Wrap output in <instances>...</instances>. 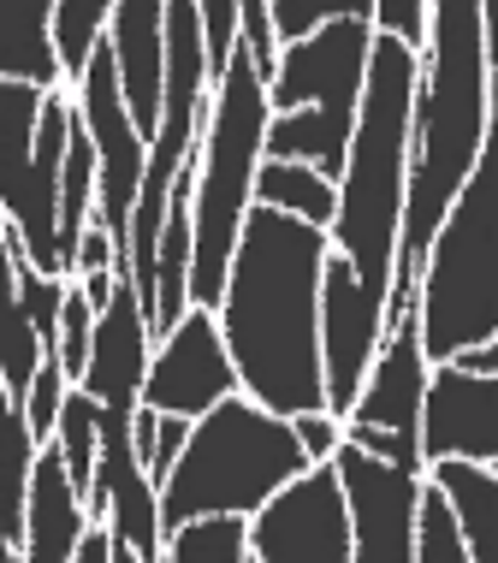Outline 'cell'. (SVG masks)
<instances>
[{"instance_id": "cell-1", "label": "cell", "mask_w": 498, "mask_h": 563, "mask_svg": "<svg viewBox=\"0 0 498 563\" xmlns=\"http://www.w3.org/2000/svg\"><path fill=\"white\" fill-rule=\"evenodd\" d=\"M321 267L327 232L250 202L220 291V339L237 391L267 416H327L321 379Z\"/></svg>"}, {"instance_id": "cell-2", "label": "cell", "mask_w": 498, "mask_h": 563, "mask_svg": "<svg viewBox=\"0 0 498 563\" xmlns=\"http://www.w3.org/2000/svg\"><path fill=\"white\" fill-rule=\"evenodd\" d=\"M493 113L498 71L487 7L480 0H428V42H421L410 89V173H403V225L386 314L416 309V273L428 262V243L440 232L445 208L469 185L475 161L487 155Z\"/></svg>"}, {"instance_id": "cell-3", "label": "cell", "mask_w": 498, "mask_h": 563, "mask_svg": "<svg viewBox=\"0 0 498 563\" xmlns=\"http://www.w3.org/2000/svg\"><path fill=\"white\" fill-rule=\"evenodd\" d=\"M303 468H314L303 445H297L291 421L267 416L262 404H250L244 391H232L214 404L202 421H190V439L178 451V463L166 468L155 486L161 534L185 522H208V516H237L250 522L279 486H291Z\"/></svg>"}, {"instance_id": "cell-4", "label": "cell", "mask_w": 498, "mask_h": 563, "mask_svg": "<svg viewBox=\"0 0 498 563\" xmlns=\"http://www.w3.org/2000/svg\"><path fill=\"white\" fill-rule=\"evenodd\" d=\"M267 136V78L255 71L250 48L237 42L225 71L208 89L202 148H196V185H190V302L220 309L232 250L255 202V166Z\"/></svg>"}, {"instance_id": "cell-5", "label": "cell", "mask_w": 498, "mask_h": 563, "mask_svg": "<svg viewBox=\"0 0 498 563\" xmlns=\"http://www.w3.org/2000/svg\"><path fill=\"white\" fill-rule=\"evenodd\" d=\"M368 19H327L303 42H285L274 78H267L262 161H303L339 185L344 148L356 131L362 78H368Z\"/></svg>"}, {"instance_id": "cell-6", "label": "cell", "mask_w": 498, "mask_h": 563, "mask_svg": "<svg viewBox=\"0 0 498 563\" xmlns=\"http://www.w3.org/2000/svg\"><path fill=\"white\" fill-rule=\"evenodd\" d=\"M493 255H498V190H493V143L475 161L469 185L445 208L428 262L416 273V339L428 368H445L463 350L498 344L493 321Z\"/></svg>"}, {"instance_id": "cell-7", "label": "cell", "mask_w": 498, "mask_h": 563, "mask_svg": "<svg viewBox=\"0 0 498 563\" xmlns=\"http://www.w3.org/2000/svg\"><path fill=\"white\" fill-rule=\"evenodd\" d=\"M71 89H36L0 78V220L30 267L48 279H66L59 267V166L71 136Z\"/></svg>"}, {"instance_id": "cell-8", "label": "cell", "mask_w": 498, "mask_h": 563, "mask_svg": "<svg viewBox=\"0 0 498 563\" xmlns=\"http://www.w3.org/2000/svg\"><path fill=\"white\" fill-rule=\"evenodd\" d=\"M71 108H78L89 143H96V214L108 225L119 250V279H125V243H131V214H137L143 166H148V136L137 131V119L125 108L119 59L108 48V36L89 48L84 71L71 78Z\"/></svg>"}, {"instance_id": "cell-9", "label": "cell", "mask_w": 498, "mask_h": 563, "mask_svg": "<svg viewBox=\"0 0 498 563\" xmlns=\"http://www.w3.org/2000/svg\"><path fill=\"white\" fill-rule=\"evenodd\" d=\"M421 391H428V356H421V339H416V309H398L386 314V339L374 350L368 374H362L351 416H344V445L380 456L403 475H421V456H416Z\"/></svg>"}, {"instance_id": "cell-10", "label": "cell", "mask_w": 498, "mask_h": 563, "mask_svg": "<svg viewBox=\"0 0 498 563\" xmlns=\"http://www.w3.org/2000/svg\"><path fill=\"white\" fill-rule=\"evenodd\" d=\"M416 456H421V475L433 463L498 468V344L463 350L445 368H428Z\"/></svg>"}, {"instance_id": "cell-11", "label": "cell", "mask_w": 498, "mask_h": 563, "mask_svg": "<svg viewBox=\"0 0 498 563\" xmlns=\"http://www.w3.org/2000/svg\"><path fill=\"white\" fill-rule=\"evenodd\" d=\"M250 563H351V510L332 463L303 468L244 522Z\"/></svg>"}, {"instance_id": "cell-12", "label": "cell", "mask_w": 498, "mask_h": 563, "mask_svg": "<svg viewBox=\"0 0 498 563\" xmlns=\"http://www.w3.org/2000/svg\"><path fill=\"white\" fill-rule=\"evenodd\" d=\"M237 391V368L225 356L214 309H185V321L173 332H161L148 350V374H143V409L178 421H202L214 404H225Z\"/></svg>"}, {"instance_id": "cell-13", "label": "cell", "mask_w": 498, "mask_h": 563, "mask_svg": "<svg viewBox=\"0 0 498 563\" xmlns=\"http://www.w3.org/2000/svg\"><path fill=\"white\" fill-rule=\"evenodd\" d=\"M351 510V563H416V505H421V475L380 463V456L339 445L332 451Z\"/></svg>"}, {"instance_id": "cell-14", "label": "cell", "mask_w": 498, "mask_h": 563, "mask_svg": "<svg viewBox=\"0 0 498 563\" xmlns=\"http://www.w3.org/2000/svg\"><path fill=\"white\" fill-rule=\"evenodd\" d=\"M89 528V510L78 498V486H71L66 463H59L54 439L36 451V468H30V498H24V540L19 552L24 563H71Z\"/></svg>"}, {"instance_id": "cell-15", "label": "cell", "mask_w": 498, "mask_h": 563, "mask_svg": "<svg viewBox=\"0 0 498 563\" xmlns=\"http://www.w3.org/2000/svg\"><path fill=\"white\" fill-rule=\"evenodd\" d=\"M433 493L445 498V516L463 540L469 563H498V475L480 463H433L428 475Z\"/></svg>"}, {"instance_id": "cell-16", "label": "cell", "mask_w": 498, "mask_h": 563, "mask_svg": "<svg viewBox=\"0 0 498 563\" xmlns=\"http://www.w3.org/2000/svg\"><path fill=\"white\" fill-rule=\"evenodd\" d=\"M42 362V339L24 314L19 297V267H12V232H0V391L24 404L30 379H36Z\"/></svg>"}, {"instance_id": "cell-17", "label": "cell", "mask_w": 498, "mask_h": 563, "mask_svg": "<svg viewBox=\"0 0 498 563\" xmlns=\"http://www.w3.org/2000/svg\"><path fill=\"white\" fill-rule=\"evenodd\" d=\"M255 202L274 208V214L303 220V225H314V232H327L332 214H339V185L321 178L303 161H262L255 166Z\"/></svg>"}, {"instance_id": "cell-18", "label": "cell", "mask_w": 498, "mask_h": 563, "mask_svg": "<svg viewBox=\"0 0 498 563\" xmlns=\"http://www.w3.org/2000/svg\"><path fill=\"white\" fill-rule=\"evenodd\" d=\"M54 451H59V463H66L71 486H78V498H89V486H96V463H101V409H96V398H89L84 386H71L66 404H59Z\"/></svg>"}, {"instance_id": "cell-19", "label": "cell", "mask_w": 498, "mask_h": 563, "mask_svg": "<svg viewBox=\"0 0 498 563\" xmlns=\"http://www.w3.org/2000/svg\"><path fill=\"white\" fill-rule=\"evenodd\" d=\"M113 7H119V0H59V7H54V54H59V71H66V89L84 71L89 48L108 36Z\"/></svg>"}, {"instance_id": "cell-20", "label": "cell", "mask_w": 498, "mask_h": 563, "mask_svg": "<svg viewBox=\"0 0 498 563\" xmlns=\"http://www.w3.org/2000/svg\"><path fill=\"white\" fill-rule=\"evenodd\" d=\"M161 563H250L244 558V522L237 516H208L166 534Z\"/></svg>"}, {"instance_id": "cell-21", "label": "cell", "mask_w": 498, "mask_h": 563, "mask_svg": "<svg viewBox=\"0 0 498 563\" xmlns=\"http://www.w3.org/2000/svg\"><path fill=\"white\" fill-rule=\"evenodd\" d=\"M89 344H96V309L89 297L78 291V279H66V302H59V332H54V350H59V368L78 386L84 368H89Z\"/></svg>"}, {"instance_id": "cell-22", "label": "cell", "mask_w": 498, "mask_h": 563, "mask_svg": "<svg viewBox=\"0 0 498 563\" xmlns=\"http://www.w3.org/2000/svg\"><path fill=\"white\" fill-rule=\"evenodd\" d=\"M368 7L374 0H267V19L285 48V42H303L309 30H321L327 19H368Z\"/></svg>"}, {"instance_id": "cell-23", "label": "cell", "mask_w": 498, "mask_h": 563, "mask_svg": "<svg viewBox=\"0 0 498 563\" xmlns=\"http://www.w3.org/2000/svg\"><path fill=\"white\" fill-rule=\"evenodd\" d=\"M416 563H469L463 558V540L445 516V498L421 481V505H416Z\"/></svg>"}, {"instance_id": "cell-24", "label": "cell", "mask_w": 498, "mask_h": 563, "mask_svg": "<svg viewBox=\"0 0 498 563\" xmlns=\"http://www.w3.org/2000/svg\"><path fill=\"white\" fill-rule=\"evenodd\" d=\"M368 30L421 54V42H428V0H374V7H368Z\"/></svg>"}, {"instance_id": "cell-25", "label": "cell", "mask_w": 498, "mask_h": 563, "mask_svg": "<svg viewBox=\"0 0 498 563\" xmlns=\"http://www.w3.org/2000/svg\"><path fill=\"white\" fill-rule=\"evenodd\" d=\"M202 19V48H208V78H220L225 59L237 48V0H196Z\"/></svg>"}, {"instance_id": "cell-26", "label": "cell", "mask_w": 498, "mask_h": 563, "mask_svg": "<svg viewBox=\"0 0 498 563\" xmlns=\"http://www.w3.org/2000/svg\"><path fill=\"white\" fill-rule=\"evenodd\" d=\"M291 433L309 463H332V451L344 445V421H332V416H291Z\"/></svg>"}, {"instance_id": "cell-27", "label": "cell", "mask_w": 498, "mask_h": 563, "mask_svg": "<svg viewBox=\"0 0 498 563\" xmlns=\"http://www.w3.org/2000/svg\"><path fill=\"white\" fill-rule=\"evenodd\" d=\"M185 439H190V421H178V416H155V451H148V481H166V468L178 463V451H185Z\"/></svg>"}, {"instance_id": "cell-28", "label": "cell", "mask_w": 498, "mask_h": 563, "mask_svg": "<svg viewBox=\"0 0 498 563\" xmlns=\"http://www.w3.org/2000/svg\"><path fill=\"white\" fill-rule=\"evenodd\" d=\"M108 558H113V528L108 522H89L84 540H78V552H71V563H108Z\"/></svg>"}, {"instance_id": "cell-29", "label": "cell", "mask_w": 498, "mask_h": 563, "mask_svg": "<svg viewBox=\"0 0 498 563\" xmlns=\"http://www.w3.org/2000/svg\"><path fill=\"white\" fill-rule=\"evenodd\" d=\"M108 563H143V558L131 552V545H119V540H113V558H108Z\"/></svg>"}, {"instance_id": "cell-30", "label": "cell", "mask_w": 498, "mask_h": 563, "mask_svg": "<svg viewBox=\"0 0 498 563\" xmlns=\"http://www.w3.org/2000/svg\"><path fill=\"white\" fill-rule=\"evenodd\" d=\"M0 232H7V220H0Z\"/></svg>"}]
</instances>
